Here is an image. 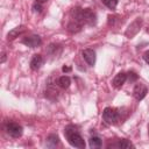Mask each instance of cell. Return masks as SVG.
<instances>
[{"label":"cell","mask_w":149,"mask_h":149,"mask_svg":"<svg viewBox=\"0 0 149 149\" xmlns=\"http://www.w3.org/2000/svg\"><path fill=\"white\" fill-rule=\"evenodd\" d=\"M88 144H90V147L93 148V149H95V148H101L102 141H101V139L98 137V136H92V137L88 140Z\"/></svg>","instance_id":"e0dca14e"},{"label":"cell","mask_w":149,"mask_h":149,"mask_svg":"<svg viewBox=\"0 0 149 149\" xmlns=\"http://www.w3.org/2000/svg\"><path fill=\"white\" fill-rule=\"evenodd\" d=\"M148 133H149V132H148Z\"/></svg>","instance_id":"484cf974"},{"label":"cell","mask_w":149,"mask_h":149,"mask_svg":"<svg viewBox=\"0 0 149 149\" xmlns=\"http://www.w3.org/2000/svg\"><path fill=\"white\" fill-rule=\"evenodd\" d=\"M5 130L9 136H12L14 139H19L23 133L22 126H20L16 122H13V121H8L5 123Z\"/></svg>","instance_id":"7a4b0ae2"},{"label":"cell","mask_w":149,"mask_h":149,"mask_svg":"<svg viewBox=\"0 0 149 149\" xmlns=\"http://www.w3.org/2000/svg\"><path fill=\"white\" fill-rule=\"evenodd\" d=\"M114 147L120 148V149H129V148H134V144H133L130 141H128V140H126V139H122V140H119V141L114 144Z\"/></svg>","instance_id":"5bb4252c"},{"label":"cell","mask_w":149,"mask_h":149,"mask_svg":"<svg viewBox=\"0 0 149 149\" xmlns=\"http://www.w3.org/2000/svg\"><path fill=\"white\" fill-rule=\"evenodd\" d=\"M48 52H49L51 56L57 57V56L62 52V45L56 44V43H52V44H50V45L48 47Z\"/></svg>","instance_id":"4fadbf2b"},{"label":"cell","mask_w":149,"mask_h":149,"mask_svg":"<svg viewBox=\"0 0 149 149\" xmlns=\"http://www.w3.org/2000/svg\"><path fill=\"white\" fill-rule=\"evenodd\" d=\"M143 59L146 61V63H148V64H149V50H148V51H146V52L143 54Z\"/></svg>","instance_id":"7402d4cb"},{"label":"cell","mask_w":149,"mask_h":149,"mask_svg":"<svg viewBox=\"0 0 149 149\" xmlns=\"http://www.w3.org/2000/svg\"><path fill=\"white\" fill-rule=\"evenodd\" d=\"M141 24H142V20H141L140 17H137V19H136L135 21H133V22L129 24V27L127 28V30H126V36H127L128 38H132L133 36H135V35L140 31Z\"/></svg>","instance_id":"277c9868"},{"label":"cell","mask_w":149,"mask_h":149,"mask_svg":"<svg viewBox=\"0 0 149 149\" xmlns=\"http://www.w3.org/2000/svg\"><path fill=\"white\" fill-rule=\"evenodd\" d=\"M137 78H139V76L136 74V72H134V71H129V72H127V79H128L130 83L137 80Z\"/></svg>","instance_id":"d6986e66"},{"label":"cell","mask_w":149,"mask_h":149,"mask_svg":"<svg viewBox=\"0 0 149 149\" xmlns=\"http://www.w3.org/2000/svg\"><path fill=\"white\" fill-rule=\"evenodd\" d=\"M43 62H44V59L41 55H34L33 58L30 59V69L34 71L38 70L43 65Z\"/></svg>","instance_id":"8fae6325"},{"label":"cell","mask_w":149,"mask_h":149,"mask_svg":"<svg viewBox=\"0 0 149 149\" xmlns=\"http://www.w3.org/2000/svg\"><path fill=\"white\" fill-rule=\"evenodd\" d=\"M126 80H127V73H125V72H119V73L114 77L112 84H113V86H114L115 88H120V87L125 84Z\"/></svg>","instance_id":"30bf717a"},{"label":"cell","mask_w":149,"mask_h":149,"mask_svg":"<svg viewBox=\"0 0 149 149\" xmlns=\"http://www.w3.org/2000/svg\"><path fill=\"white\" fill-rule=\"evenodd\" d=\"M115 20H116V16L109 15V16H108V26H114V24H115Z\"/></svg>","instance_id":"44dd1931"},{"label":"cell","mask_w":149,"mask_h":149,"mask_svg":"<svg viewBox=\"0 0 149 149\" xmlns=\"http://www.w3.org/2000/svg\"><path fill=\"white\" fill-rule=\"evenodd\" d=\"M147 93H148V88H147V86H146L144 84L139 83V84H136V85L134 86L133 94H134V97H135L136 100H139V101L142 100V99L147 95Z\"/></svg>","instance_id":"52a82bcc"},{"label":"cell","mask_w":149,"mask_h":149,"mask_svg":"<svg viewBox=\"0 0 149 149\" xmlns=\"http://www.w3.org/2000/svg\"><path fill=\"white\" fill-rule=\"evenodd\" d=\"M33 10H34V12H37V13L42 12V3L35 1V3L33 5Z\"/></svg>","instance_id":"ffe728a7"},{"label":"cell","mask_w":149,"mask_h":149,"mask_svg":"<svg viewBox=\"0 0 149 149\" xmlns=\"http://www.w3.org/2000/svg\"><path fill=\"white\" fill-rule=\"evenodd\" d=\"M101 2L109 9H114L118 6V0H101Z\"/></svg>","instance_id":"ac0fdd59"},{"label":"cell","mask_w":149,"mask_h":149,"mask_svg":"<svg viewBox=\"0 0 149 149\" xmlns=\"http://www.w3.org/2000/svg\"><path fill=\"white\" fill-rule=\"evenodd\" d=\"M64 135L68 140V142L74 147V148H79V149H84L85 148V141L84 139L81 137V135L79 134L77 127L72 126V125H69L65 127L64 129Z\"/></svg>","instance_id":"6da1fadb"},{"label":"cell","mask_w":149,"mask_h":149,"mask_svg":"<svg viewBox=\"0 0 149 149\" xmlns=\"http://www.w3.org/2000/svg\"><path fill=\"white\" fill-rule=\"evenodd\" d=\"M81 24L80 23H78L77 21H74V20H71L69 23H68V30L70 31V33H78L80 29H81Z\"/></svg>","instance_id":"9a60e30c"},{"label":"cell","mask_w":149,"mask_h":149,"mask_svg":"<svg viewBox=\"0 0 149 149\" xmlns=\"http://www.w3.org/2000/svg\"><path fill=\"white\" fill-rule=\"evenodd\" d=\"M6 58H7V57H6V52L2 51V52H1V61H0V63L3 64V63L6 62Z\"/></svg>","instance_id":"603a6c76"},{"label":"cell","mask_w":149,"mask_h":149,"mask_svg":"<svg viewBox=\"0 0 149 149\" xmlns=\"http://www.w3.org/2000/svg\"><path fill=\"white\" fill-rule=\"evenodd\" d=\"M81 55H83L85 62L90 66H93L95 64V51L94 50H92V49H85V50H83Z\"/></svg>","instance_id":"ba28073f"},{"label":"cell","mask_w":149,"mask_h":149,"mask_svg":"<svg viewBox=\"0 0 149 149\" xmlns=\"http://www.w3.org/2000/svg\"><path fill=\"white\" fill-rule=\"evenodd\" d=\"M102 119L106 121L108 125H115L119 121V112L115 108L112 107H106L102 112Z\"/></svg>","instance_id":"3957f363"},{"label":"cell","mask_w":149,"mask_h":149,"mask_svg":"<svg viewBox=\"0 0 149 149\" xmlns=\"http://www.w3.org/2000/svg\"><path fill=\"white\" fill-rule=\"evenodd\" d=\"M26 30H27L26 26H19V27H15L14 29H12V30L7 34V40H8V41H13V40H15V38L19 37L20 35H22Z\"/></svg>","instance_id":"9c48e42d"},{"label":"cell","mask_w":149,"mask_h":149,"mask_svg":"<svg viewBox=\"0 0 149 149\" xmlns=\"http://www.w3.org/2000/svg\"><path fill=\"white\" fill-rule=\"evenodd\" d=\"M36 2H40V3H44V2H47L48 0H35Z\"/></svg>","instance_id":"d4e9b609"},{"label":"cell","mask_w":149,"mask_h":149,"mask_svg":"<svg viewBox=\"0 0 149 149\" xmlns=\"http://www.w3.org/2000/svg\"><path fill=\"white\" fill-rule=\"evenodd\" d=\"M22 43L29 48H36V47H40L42 44V40L38 35H30V36H27L22 40Z\"/></svg>","instance_id":"8992f818"},{"label":"cell","mask_w":149,"mask_h":149,"mask_svg":"<svg viewBox=\"0 0 149 149\" xmlns=\"http://www.w3.org/2000/svg\"><path fill=\"white\" fill-rule=\"evenodd\" d=\"M83 19H84V23L93 26L97 22V14L91 8H84L83 9Z\"/></svg>","instance_id":"5b68a950"},{"label":"cell","mask_w":149,"mask_h":149,"mask_svg":"<svg viewBox=\"0 0 149 149\" xmlns=\"http://www.w3.org/2000/svg\"><path fill=\"white\" fill-rule=\"evenodd\" d=\"M59 143V137L56 135V134H50L48 137H47V141H45V144L47 147L49 148H55L57 147Z\"/></svg>","instance_id":"7c38bea8"},{"label":"cell","mask_w":149,"mask_h":149,"mask_svg":"<svg viewBox=\"0 0 149 149\" xmlns=\"http://www.w3.org/2000/svg\"><path fill=\"white\" fill-rule=\"evenodd\" d=\"M62 71H63V72H70V71H71V68H70V66H63V68H62Z\"/></svg>","instance_id":"cb8c5ba5"},{"label":"cell","mask_w":149,"mask_h":149,"mask_svg":"<svg viewBox=\"0 0 149 149\" xmlns=\"http://www.w3.org/2000/svg\"><path fill=\"white\" fill-rule=\"evenodd\" d=\"M57 84H58V86L62 87V88H68V87L70 86V84H71V79H70L68 76H62V77L58 78Z\"/></svg>","instance_id":"2e32d148"}]
</instances>
